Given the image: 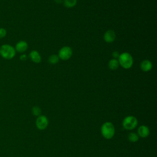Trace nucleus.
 <instances>
[{
	"label": "nucleus",
	"instance_id": "obj_18",
	"mask_svg": "<svg viewBox=\"0 0 157 157\" xmlns=\"http://www.w3.org/2000/svg\"><path fill=\"white\" fill-rule=\"evenodd\" d=\"M112 56L114 58V59H117V58H118V57L120 56V54H119V53L118 52L115 51V52H113L112 53Z\"/></svg>",
	"mask_w": 157,
	"mask_h": 157
},
{
	"label": "nucleus",
	"instance_id": "obj_8",
	"mask_svg": "<svg viewBox=\"0 0 157 157\" xmlns=\"http://www.w3.org/2000/svg\"><path fill=\"white\" fill-rule=\"evenodd\" d=\"M28 43L25 40H20L18 42L15 47V49L16 50V52L23 53L25 52H26L28 49Z\"/></svg>",
	"mask_w": 157,
	"mask_h": 157
},
{
	"label": "nucleus",
	"instance_id": "obj_12",
	"mask_svg": "<svg viewBox=\"0 0 157 157\" xmlns=\"http://www.w3.org/2000/svg\"><path fill=\"white\" fill-rule=\"evenodd\" d=\"M109 67L112 70L117 69L119 66L118 61L117 59H112L109 62Z\"/></svg>",
	"mask_w": 157,
	"mask_h": 157
},
{
	"label": "nucleus",
	"instance_id": "obj_7",
	"mask_svg": "<svg viewBox=\"0 0 157 157\" xmlns=\"http://www.w3.org/2000/svg\"><path fill=\"white\" fill-rule=\"evenodd\" d=\"M139 137L146 138L150 134V129L146 125H140L137 129V133Z\"/></svg>",
	"mask_w": 157,
	"mask_h": 157
},
{
	"label": "nucleus",
	"instance_id": "obj_14",
	"mask_svg": "<svg viewBox=\"0 0 157 157\" xmlns=\"http://www.w3.org/2000/svg\"><path fill=\"white\" fill-rule=\"evenodd\" d=\"M77 4V0H64V4L67 8H71L75 6Z\"/></svg>",
	"mask_w": 157,
	"mask_h": 157
},
{
	"label": "nucleus",
	"instance_id": "obj_17",
	"mask_svg": "<svg viewBox=\"0 0 157 157\" xmlns=\"http://www.w3.org/2000/svg\"><path fill=\"white\" fill-rule=\"evenodd\" d=\"M7 30L4 28H0V39L5 37L7 35Z\"/></svg>",
	"mask_w": 157,
	"mask_h": 157
},
{
	"label": "nucleus",
	"instance_id": "obj_10",
	"mask_svg": "<svg viewBox=\"0 0 157 157\" xmlns=\"http://www.w3.org/2000/svg\"><path fill=\"white\" fill-rule=\"evenodd\" d=\"M29 57L31 60L35 63H40L42 59L39 53L36 50H32L29 54Z\"/></svg>",
	"mask_w": 157,
	"mask_h": 157
},
{
	"label": "nucleus",
	"instance_id": "obj_16",
	"mask_svg": "<svg viewBox=\"0 0 157 157\" xmlns=\"http://www.w3.org/2000/svg\"><path fill=\"white\" fill-rule=\"evenodd\" d=\"M32 113L35 116H39L41 114V109L38 106H34L32 108Z\"/></svg>",
	"mask_w": 157,
	"mask_h": 157
},
{
	"label": "nucleus",
	"instance_id": "obj_13",
	"mask_svg": "<svg viewBox=\"0 0 157 157\" xmlns=\"http://www.w3.org/2000/svg\"><path fill=\"white\" fill-rule=\"evenodd\" d=\"M128 139L129 142L134 143L139 140V137L137 133L132 132L129 133V134L128 135Z\"/></svg>",
	"mask_w": 157,
	"mask_h": 157
},
{
	"label": "nucleus",
	"instance_id": "obj_6",
	"mask_svg": "<svg viewBox=\"0 0 157 157\" xmlns=\"http://www.w3.org/2000/svg\"><path fill=\"white\" fill-rule=\"evenodd\" d=\"M72 55V48L66 46L61 48L58 52V57L59 58L63 60H67L69 59Z\"/></svg>",
	"mask_w": 157,
	"mask_h": 157
},
{
	"label": "nucleus",
	"instance_id": "obj_19",
	"mask_svg": "<svg viewBox=\"0 0 157 157\" xmlns=\"http://www.w3.org/2000/svg\"><path fill=\"white\" fill-rule=\"evenodd\" d=\"M28 58V56L26 55L25 54H23L21 55L20 56V59L21 60V61H26Z\"/></svg>",
	"mask_w": 157,
	"mask_h": 157
},
{
	"label": "nucleus",
	"instance_id": "obj_9",
	"mask_svg": "<svg viewBox=\"0 0 157 157\" xmlns=\"http://www.w3.org/2000/svg\"><path fill=\"white\" fill-rule=\"evenodd\" d=\"M116 37L115 32L113 30H108L104 34V39L107 43L113 42Z\"/></svg>",
	"mask_w": 157,
	"mask_h": 157
},
{
	"label": "nucleus",
	"instance_id": "obj_1",
	"mask_svg": "<svg viewBox=\"0 0 157 157\" xmlns=\"http://www.w3.org/2000/svg\"><path fill=\"white\" fill-rule=\"evenodd\" d=\"M101 133L105 139H111L115 133V129L113 123L110 121L104 123L101 127Z\"/></svg>",
	"mask_w": 157,
	"mask_h": 157
},
{
	"label": "nucleus",
	"instance_id": "obj_15",
	"mask_svg": "<svg viewBox=\"0 0 157 157\" xmlns=\"http://www.w3.org/2000/svg\"><path fill=\"white\" fill-rule=\"evenodd\" d=\"M59 61V57L56 55H52L48 58V62L51 64H56Z\"/></svg>",
	"mask_w": 157,
	"mask_h": 157
},
{
	"label": "nucleus",
	"instance_id": "obj_5",
	"mask_svg": "<svg viewBox=\"0 0 157 157\" xmlns=\"http://www.w3.org/2000/svg\"><path fill=\"white\" fill-rule=\"evenodd\" d=\"M36 125L38 129L44 130L48 125V120L45 115H40L37 117L36 120Z\"/></svg>",
	"mask_w": 157,
	"mask_h": 157
},
{
	"label": "nucleus",
	"instance_id": "obj_2",
	"mask_svg": "<svg viewBox=\"0 0 157 157\" xmlns=\"http://www.w3.org/2000/svg\"><path fill=\"white\" fill-rule=\"evenodd\" d=\"M16 55L15 47L10 44H3L0 47V55L6 59H11Z\"/></svg>",
	"mask_w": 157,
	"mask_h": 157
},
{
	"label": "nucleus",
	"instance_id": "obj_3",
	"mask_svg": "<svg viewBox=\"0 0 157 157\" xmlns=\"http://www.w3.org/2000/svg\"><path fill=\"white\" fill-rule=\"evenodd\" d=\"M118 61L119 64L124 69H129L133 64V58L132 56L127 52L120 54Z\"/></svg>",
	"mask_w": 157,
	"mask_h": 157
},
{
	"label": "nucleus",
	"instance_id": "obj_4",
	"mask_svg": "<svg viewBox=\"0 0 157 157\" xmlns=\"http://www.w3.org/2000/svg\"><path fill=\"white\" fill-rule=\"evenodd\" d=\"M138 124L137 118L132 115H128L122 121L123 127L126 130H132L135 129Z\"/></svg>",
	"mask_w": 157,
	"mask_h": 157
},
{
	"label": "nucleus",
	"instance_id": "obj_11",
	"mask_svg": "<svg viewBox=\"0 0 157 157\" xmlns=\"http://www.w3.org/2000/svg\"><path fill=\"white\" fill-rule=\"evenodd\" d=\"M152 68V64L150 61L148 59L144 60L140 64V69L144 72H148Z\"/></svg>",
	"mask_w": 157,
	"mask_h": 157
}]
</instances>
